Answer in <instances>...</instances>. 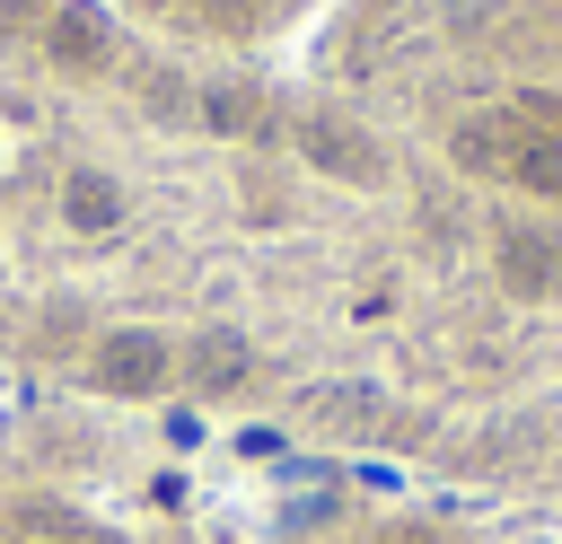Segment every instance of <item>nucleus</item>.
Returning <instances> with one entry per match:
<instances>
[{
	"label": "nucleus",
	"mask_w": 562,
	"mask_h": 544,
	"mask_svg": "<svg viewBox=\"0 0 562 544\" xmlns=\"http://www.w3.org/2000/svg\"><path fill=\"white\" fill-rule=\"evenodd\" d=\"M44 211H53V228H61L70 246H114V237L140 219V193H132V175H123L114 158H97V149H61Z\"/></svg>",
	"instance_id": "1"
},
{
	"label": "nucleus",
	"mask_w": 562,
	"mask_h": 544,
	"mask_svg": "<svg viewBox=\"0 0 562 544\" xmlns=\"http://www.w3.org/2000/svg\"><path fill=\"white\" fill-rule=\"evenodd\" d=\"M149 9H176V18H193L202 35H255L281 0H149Z\"/></svg>",
	"instance_id": "4"
},
{
	"label": "nucleus",
	"mask_w": 562,
	"mask_h": 544,
	"mask_svg": "<svg viewBox=\"0 0 562 544\" xmlns=\"http://www.w3.org/2000/svg\"><path fill=\"white\" fill-rule=\"evenodd\" d=\"M167 377H176V342L158 325H105L88 351V386L105 395H158Z\"/></svg>",
	"instance_id": "2"
},
{
	"label": "nucleus",
	"mask_w": 562,
	"mask_h": 544,
	"mask_svg": "<svg viewBox=\"0 0 562 544\" xmlns=\"http://www.w3.org/2000/svg\"><path fill=\"white\" fill-rule=\"evenodd\" d=\"M176 369L202 386V395H228V386H246V369H255V351H246V333L237 325H202L184 351H176Z\"/></svg>",
	"instance_id": "3"
}]
</instances>
